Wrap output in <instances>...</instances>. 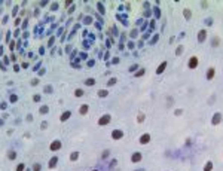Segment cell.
Masks as SVG:
<instances>
[{"instance_id":"603a6c76","label":"cell","mask_w":223,"mask_h":171,"mask_svg":"<svg viewBox=\"0 0 223 171\" xmlns=\"http://www.w3.org/2000/svg\"><path fill=\"white\" fill-rule=\"evenodd\" d=\"M183 45H180V46H177V49H175V55H181L183 54Z\"/></svg>"},{"instance_id":"4fadbf2b","label":"cell","mask_w":223,"mask_h":171,"mask_svg":"<svg viewBox=\"0 0 223 171\" xmlns=\"http://www.w3.org/2000/svg\"><path fill=\"white\" fill-rule=\"evenodd\" d=\"M88 110H89V106H88V104H82V106H80V109H79V113L83 116V115H86V113H88Z\"/></svg>"},{"instance_id":"ab89813d","label":"cell","mask_w":223,"mask_h":171,"mask_svg":"<svg viewBox=\"0 0 223 171\" xmlns=\"http://www.w3.org/2000/svg\"><path fill=\"white\" fill-rule=\"evenodd\" d=\"M14 70H15V72H19V65H18V64L14 65Z\"/></svg>"},{"instance_id":"d4e9b609","label":"cell","mask_w":223,"mask_h":171,"mask_svg":"<svg viewBox=\"0 0 223 171\" xmlns=\"http://www.w3.org/2000/svg\"><path fill=\"white\" fill-rule=\"evenodd\" d=\"M9 101H11V103H16V101H18V97H16L15 94H12V95L9 97Z\"/></svg>"},{"instance_id":"4316f807","label":"cell","mask_w":223,"mask_h":171,"mask_svg":"<svg viewBox=\"0 0 223 171\" xmlns=\"http://www.w3.org/2000/svg\"><path fill=\"white\" fill-rule=\"evenodd\" d=\"M40 168H42V167H40V164H37V162L33 165V171H40Z\"/></svg>"},{"instance_id":"ac0fdd59","label":"cell","mask_w":223,"mask_h":171,"mask_svg":"<svg viewBox=\"0 0 223 171\" xmlns=\"http://www.w3.org/2000/svg\"><path fill=\"white\" fill-rule=\"evenodd\" d=\"M39 113H40V115H46V113H49V107L48 106H42V107L39 109Z\"/></svg>"},{"instance_id":"8d00e7d4","label":"cell","mask_w":223,"mask_h":171,"mask_svg":"<svg viewBox=\"0 0 223 171\" xmlns=\"http://www.w3.org/2000/svg\"><path fill=\"white\" fill-rule=\"evenodd\" d=\"M39 83V79H33L31 80V85H37Z\"/></svg>"},{"instance_id":"f1b7e54d","label":"cell","mask_w":223,"mask_h":171,"mask_svg":"<svg viewBox=\"0 0 223 171\" xmlns=\"http://www.w3.org/2000/svg\"><path fill=\"white\" fill-rule=\"evenodd\" d=\"M24 170H25V165H24V164H19V165L16 167V171H24Z\"/></svg>"},{"instance_id":"8992f818","label":"cell","mask_w":223,"mask_h":171,"mask_svg":"<svg viewBox=\"0 0 223 171\" xmlns=\"http://www.w3.org/2000/svg\"><path fill=\"white\" fill-rule=\"evenodd\" d=\"M150 140H152V135H150L149 132H144L143 135L140 137V144H147Z\"/></svg>"},{"instance_id":"52a82bcc","label":"cell","mask_w":223,"mask_h":171,"mask_svg":"<svg viewBox=\"0 0 223 171\" xmlns=\"http://www.w3.org/2000/svg\"><path fill=\"white\" fill-rule=\"evenodd\" d=\"M205 39H207V30H199V33H198V42L202 43V42H205Z\"/></svg>"},{"instance_id":"5bb4252c","label":"cell","mask_w":223,"mask_h":171,"mask_svg":"<svg viewBox=\"0 0 223 171\" xmlns=\"http://www.w3.org/2000/svg\"><path fill=\"white\" fill-rule=\"evenodd\" d=\"M183 15H184V19H191L192 18V11L191 9H183Z\"/></svg>"},{"instance_id":"6da1fadb","label":"cell","mask_w":223,"mask_h":171,"mask_svg":"<svg viewBox=\"0 0 223 171\" xmlns=\"http://www.w3.org/2000/svg\"><path fill=\"white\" fill-rule=\"evenodd\" d=\"M110 115H103L100 119H98V125L100 126H106V125H109V122H110Z\"/></svg>"},{"instance_id":"4dcf8cb0","label":"cell","mask_w":223,"mask_h":171,"mask_svg":"<svg viewBox=\"0 0 223 171\" xmlns=\"http://www.w3.org/2000/svg\"><path fill=\"white\" fill-rule=\"evenodd\" d=\"M156 42H158V34H155V36H153V39H152V42H150V43H152V45H155Z\"/></svg>"},{"instance_id":"f35d334b","label":"cell","mask_w":223,"mask_h":171,"mask_svg":"<svg viewBox=\"0 0 223 171\" xmlns=\"http://www.w3.org/2000/svg\"><path fill=\"white\" fill-rule=\"evenodd\" d=\"M55 9H58V3H54L52 5V11H55Z\"/></svg>"},{"instance_id":"44dd1931","label":"cell","mask_w":223,"mask_h":171,"mask_svg":"<svg viewBox=\"0 0 223 171\" xmlns=\"http://www.w3.org/2000/svg\"><path fill=\"white\" fill-rule=\"evenodd\" d=\"M204 171H213V162H211V161H208L207 164H205V167H204Z\"/></svg>"},{"instance_id":"d6986e66","label":"cell","mask_w":223,"mask_h":171,"mask_svg":"<svg viewBox=\"0 0 223 171\" xmlns=\"http://www.w3.org/2000/svg\"><path fill=\"white\" fill-rule=\"evenodd\" d=\"M8 158H9V161H14V159L16 158L15 150H9V152H8Z\"/></svg>"},{"instance_id":"8fae6325","label":"cell","mask_w":223,"mask_h":171,"mask_svg":"<svg viewBox=\"0 0 223 171\" xmlns=\"http://www.w3.org/2000/svg\"><path fill=\"white\" fill-rule=\"evenodd\" d=\"M57 164H58V158H57V156H52V158L49 159L48 167H49V168H55V167H57Z\"/></svg>"},{"instance_id":"e0dca14e","label":"cell","mask_w":223,"mask_h":171,"mask_svg":"<svg viewBox=\"0 0 223 171\" xmlns=\"http://www.w3.org/2000/svg\"><path fill=\"white\" fill-rule=\"evenodd\" d=\"M85 85H86V86H94V85H95V79L94 78L86 79V80H85Z\"/></svg>"},{"instance_id":"e575fe53","label":"cell","mask_w":223,"mask_h":171,"mask_svg":"<svg viewBox=\"0 0 223 171\" xmlns=\"http://www.w3.org/2000/svg\"><path fill=\"white\" fill-rule=\"evenodd\" d=\"M205 24H207V25H211V24H213V18H208L207 21H205Z\"/></svg>"},{"instance_id":"ffe728a7","label":"cell","mask_w":223,"mask_h":171,"mask_svg":"<svg viewBox=\"0 0 223 171\" xmlns=\"http://www.w3.org/2000/svg\"><path fill=\"white\" fill-rule=\"evenodd\" d=\"M144 73H146V70H144V69H140L138 72H135L134 78H141V76H144Z\"/></svg>"},{"instance_id":"836d02e7","label":"cell","mask_w":223,"mask_h":171,"mask_svg":"<svg viewBox=\"0 0 223 171\" xmlns=\"http://www.w3.org/2000/svg\"><path fill=\"white\" fill-rule=\"evenodd\" d=\"M98 9H100V12H101V14H104V8H103V5H101V3H98Z\"/></svg>"},{"instance_id":"30bf717a","label":"cell","mask_w":223,"mask_h":171,"mask_svg":"<svg viewBox=\"0 0 223 171\" xmlns=\"http://www.w3.org/2000/svg\"><path fill=\"white\" fill-rule=\"evenodd\" d=\"M165 69H167V61H162L158 65V69H156V75H162L165 72Z\"/></svg>"},{"instance_id":"b9f144b4","label":"cell","mask_w":223,"mask_h":171,"mask_svg":"<svg viewBox=\"0 0 223 171\" xmlns=\"http://www.w3.org/2000/svg\"><path fill=\"white\" fill-rule=\"evenodd\" d=\"M135 171H144V170H135Z\"/></svg>"},{"instance_id":"d590c367","label":"cell","mask_w":223,"mask_h":171,"mask_svg":"<svg viewBox=\"0 0 223 171\" xmlns=\"http://www.w3.org/2000/svg\"><path fill=\"white\" fill-rule=\"evenodd\" d=\"M217 45H219V39L216 37V39H214V42H213V46H217Z\"/></svg>"},{"instance_id":"74e56055","label":"cell","mask_w":223,"mask_h":171,"mask_svg":"<svg viewBox=\"0 0 223 171\" xmlns=\"http://www.w3.org/2000/svg\"><path fill=\"white\" fill-rule=\"evenodd\" d=\"M181 112H183V110H181V109H177V110H175V112H174V113H175V115H177V116H178V115H181Z\"/></svg>"},{"instance_id":"83f0119b","label":"cell","mask_w":223,"mask_h":171,"mask_svg":"<svg viewBox=\"0 0 223 171\" xmlns=\"http://www.w3.org/2000/svg\"><path fill=\"white\" fill-rule=\"evenodd\" d=\"M33 101H34V103H39V101H40V95H39V94L33 95Z\"/></svg>"},{"instance_id":"2e32d148","label":"cell","mask_w":223,"mask_h":171,"mask_svg":"<svg viewBox=\"0 0 223 171\" xmlns=\"http://www.w3.org/2000/svg\"><path fill=\"white\" fill-rule=\"evenodd\" d=\"M79 156H80L79 152H73V153L70 155V161H71V162H76V161L79 159Z\"/></svg>"},{"instance_id":"cb8c5ba5","label":"cell","mask_w":223,"mask_h":171,"mask_svg":"<svg viewBox=\"0 0 223 171\" xmlns=\"http://www.w3.org/2000/svg\"><path fill=\"white\" fill-rule=\"evenodd\" d=\"M118 82V79L116 78H111V79H109V82H107V86H111V85H115Z\"/></svg>"},{"instance_id":"d6a6232c","label":"cell","mask_w":223,"mask_h":171,"mask_svg":"<svg viewBox=\"0 0 223 171\" xmlns=\"http://www.w3.org/2000/svg\"><path fill=\"white\" fill-rule=\"evenodd\" d=\"M109 153H110L109 150H106V152H103V155H101V158H103V159H106V158L109 156Z\"/></svg>"},{"instance_id":"7a4b0ae2","label":"cell","mask_w":223,"mask_h":171,"mask_svg":"<svg viewBox=\"0 0 223 171\" xmlns=\"http://www.w3.org/2000/svg\"><path fill=\"white\" fill-rule=\"evenodd\" d=\"M124 137V131H121V129H113L111 131V139L113 140H121Z\"/></svg>"},{"instance_id":"9a60e30c","label":"cell","mask_w":223,"mask_h":171,"mask_svg":"<svg viewBox=\"0 0 223 171\" xmlns=\"http://www.w3.org/2000/svg\"><path fill=\"white\" fill-rule=\"evenodd\" d=\"M97 95H98L100 98H104V97H107V95H109V91H107V89H100V91L97 92Z\"/></svg>"},{"instance_id":"7402d4cb","label":"cell","mask_w":223,"mask_h":171,"mask_svg":"<svg viewBox=\"0 0 223 171\" xmlns=\"http://www.w3.org/2000/svg\"><path fill=\"white\" fill-rule=\"evenodd\" d=\"M143 121H144V113H143V112H140V113L137 115V122H138V124H141Z\"/></svg>"},{"instance_id":"5b68a950","label":"cell","mask_w":223,"mask_h":171,"mask_svg":"<svg viewBox=\"0 0 223 171\" xmlns=\"http://www.w3.org/2000/svg\"><path fill=\"white\" fill-rule=\"evenodd\" d=\"M198 64H199V60H198V57H192L191 60H189V62H188V65H189V69H196L198 67Z\"/></svg>"},{"instance_id":"484cf974","label":"cell","mask_w":223,"mask_h":171,"mask_svg":"<svg viewBox=\"0 0 223 171\" xmlns=\"http://www.w3.org/2000/svg\"><path fill=\"white\" fill-rule=\"evenodd\" d=\"M83 94H85V92H83V89H80V88H79V89H76V91H75V95H76V97H82Z\"/></svg>"},{"instance_id":"277c9868","label":"cell","mask_w":223,"mask_h":171,"mask_svg":"<svg viewBox=\"0 0 223 171\" xmlns=\"http://www.w3.org/2000/svg\"><path fill=\"white\" fill-rule=\"evenodd\" d=\"M222 113H220V112H217V113H214V116H213V118H211V124L213 125H219L220 124V121H222Z\"/></svg>"},{"instance_id":"7c38bea8","label":"cell","mask_w":223,"mask_h":171,"mask_svg":"<svg viewBox=\"0 0 223 171\" xmlns=\"http://www.w3.org/2000/svg\"><path fill=\"white\" fill-rule=\"evenodd\" d=\"M70 116H71V112H70V110H67V112H64L63 115L60 116V121H61V122H65L67 119H70Z\"/></svg>"},{"instance_id":"9c48e42d","label":"cell","mask_w":223,"mask_h":171,"mask_svg":"<svg viewBox=\"0 0 223 171\" xmlns=\"http://www.w3.org/2000/svg\"><path fill=\"white\" fill-rule=\"evenodd\" d=\"M143 159V155L140 153V152H135V153H132V156H131V161L134 162V164H137V162H140Z\"/></svg>"},{"instance_id":"1f68e13d","label":"cell","mask_w":223,"mask_h":171,"mask_svg":"<svg viewBox=\"0 0 223 171\" xmlns=\"http://www.w3.org/2000/svg\"><path fill=\"white\" fill-rule=\"evenodd\" d=\"M40 128H42V129H46V128H48V122H46V121H45V122H42Z\"/></svg>"},{"instance_id":"f546056e","label":"cell","mask_w":223,"mask_h":171,"mask_svg":"<svg viewBox=\"0 0 223 171\" xmlns=\"http://www.w3.org/2000/svg\"><path fill=\"white\" fill-rule=\"evenodd\" d=\"M137 69H138V64H132V65L129 67V72H135Z\"/></svg>"},{"instance_id":"ba28073f","label":"cell","mask_w":223,"mask_h":171,"mask_svg":"<svg viewBox=\"0 0 223 171\" xmlns=\"http://www.w3.org/2000/svg\"><path fill=\"white\" fill-rule=\"evenodd\" d=\"M214 75H216V69H214V67H210L207 70V75H205L207 80H213V79H214Z\"/></svg>"},{"instance_id":"3957f363","label":"cell","mask_w":223,"mask_h":171,"mask_svg":"<svg viewBox=\"0 0 223 171\" xmlns=\"http://www.w3.org/2000/svg\"><path fill=\"white\" fill-rule=\"evenodd\" d=\"M49 149H51L52 152H57V150H60V149H61V141H60V140H54L52 143H51Z\"/></svg>"},{"instance_id":"7bdbcfd3","label":"cell","mask_w":223,"mask_h":171,"mask_svg":"<svg viewBox=\"0 0 223 171\" xmlns=\"http://www.w3.org/2000/svg\"><path fill=\"white\" fill-rule=\"evenodd\" d=\"M92 171H98V170H92Z\"/></svg>"},{"instance_id":"60d3db41","label":"cell","mask_w":223,"mask_h":171,"mask_svg":"<svg viewBox=\"0 0 223 171\" xmlns=\"http://www.w3.org/2000/svg\"><path fill=\"white\" fill-rule=\"evenodd\" d=\"M19 21H21V18H16V19H15V25H18V24H19Z\"/></svg>"}]
</instances>
